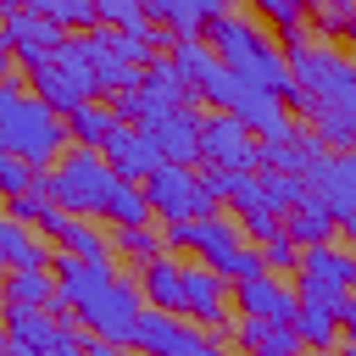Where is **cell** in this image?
<instances>
[{
	"label": "cell",
	"mask_w": 356,
	"mask_h": 356,
	"mask_svg": "<svg viewBox=\"0 0 356 356\" xmlns=\"http://www.w3.org/2000/svg\"><path fill=\"white\" fill-rule=\"evenodd\" d=\"M323 156H328L323 134H317V128H295L289 139L256 150V172H295V178H312V167H317Z\"/></svg>",
	"instance_id": "4fadbf2b"
},
{
	"label": "cell",
	"mask_w": 356,
	"mask_h": 356,
	"mask_svg": "<svg viewBox=\"0 0 356 356\" xmlns=\"http://www.w3.org/2000/svg\"><path fill=\"white\" fill-rule=\"evenodd\" d=\"M44 256H50V239H44V234H33V228L17 222V217L0 222V261H6L11 273H22V267H44Z\"/></svg>",
	"instance_id": "7402d4cb"
},
{
	"label": "cell",
	"mask_w": 356,
	"mask_h": 356,
	"mask_svg": "<svg viewBox=\"0 0 356 356\" xmlns=\"http://www.w3.org/2000/svg\"><path fill=\"white\" fill-rule=\"evenodd\" d=\"M256 150H261V139H256L234 111H206V122H200V161H206V167L256 172Z\"/></svg>",
	"instance_id": "ba28073f"
},
{
	"label": "cell",
	"mask_w": 356,
	"mask_h": 356,
	"mask_svg": "<svg viewBox=\"0 0 356 356\" xmlns=\"http://www.w3.org/2000/svg\"><path fill=\"white\" fill-rule=\"evenodd\" d=\"M145 195H150V211H156L161 222H189V217H211V211H217L206 178H200L195 167H172V161H161V167L145 178Z\"/></svg>",
	"instance_id": "52a82bcc"
},
{
	"label": "cell",
	"mask_w": 356,
	"mask_h": 356,
	"mask_svg": "<svg viewBox=\"0 0 356 356\" xmlns=\"http://www.w3.org/2000/svg\"><path fill=\"white\" fill-rule=\"evenodd\" d=\"M67 128H72V139H78V145H89V150H106V139L122 128V117H117V106H100V100H89V106H78V111L67 117Z\"/></svg>",
	"instance_id": "cb8c5ba5"
},
{
	"label": "cell",
	"mask_w": 356,
	"mask_h": 356,
	"mask_svg": "<svg viewBox=\"0 0 356 356\" xmlns=\"http://www.w3.org/2000/svg\"><path fill=\"white\" fill-rule=\"evenodd\" d=\"M6 306H44V312H67L61 300V278H50L44 267H22L6 278Z\"/></svg>",
	"instance_id": "44dd1931"
},
{
	"label": "cell",
	"mask_w": 356,
	"mask_h": 356,
	"mask_svg": "<svg viewBox=\"0 0 356 356\" xmlns=\"http://www.w3.org/2000/svg\"><path fill=\"white\" fill-rule=\"evenodd\" d=\"M184 317L206 323V328H228V312H222V273L195 261L184 267Z\"/></svg>",
	"instance_id": "9a60e30c"
},
{
	"label": "cell",
	"mask_w": 356,
	"mask_h": 356,
	"mask_svg": "<svg viewBox=\"0 0 356 356\" xmlns=\"http://www.w3.org/2000/svg\"><path fill=\"white\" fill-rule=\"evenodd\" d=\"M345 334L356 339V289H350V300H345Z\"/></svg>",
	"instance_id": "e575fe53"
},
{
	"label": "cell",
	"mask_w": 356,
	"mask_h": 356,
	"mask_svg": "<svg viewBox=\"0 0 356 356\" xmlns=\"http://www.w3.org/2000/svg\"><path fill=\"white\" fill-rule=\"evenodd\" d=\"M28 11L50 17V22L67 28V33H89V28L100 22V6H95V0H28Z\"/></svg>",
	"instance_id": "4316f807"
},
{
	"label": "cell",
	"mask_w": 356,
	"mask_h": 356,
	"mask_svg": "<svg viewBox=\"0 0 356 356\" xmlns=\"http://www.w3.org/2000/svg\"><path fill=\"white\" fill-rule=\"evenodd\" d=\"M295 273L306 278V284H328V289H356V250H345V245H306L300 250V261H295Z\"/></svg>",
	"instance_id": "2e32d148"
},
{
	"label": "cell",
	"mask_w": 356,
	"mask_h": 356,
	"mask_svg": "<svg viewBox=\"0 0 356 356\" xmlns=\"http://www.w3.org/2000/svg\"><path fill=\"white\" fill-rule=\"evenodd\" d=\"M161 245H167V234H156L150 222H145V228H117V222H111V250L139 256V267H145V261H156V256H161Z\"/></svg>",
	"instance_id": "83f0119b"
},
{
	"label": "cell",
	"mask_w": 356,
	"mask_h": 356,
	"mask_svg": "<svg viewBox=\"0 0 356 356\" xmlns=\"http://www.w3.org/2000/svg\"><path fill=\"white\" fill-rule=\"evenodd\" d=\"M67 139H72L67 117H61L44 95H28L22 72L6 78V89H0V150H6V156H22V161L39 167V172H50V167L67 156Z\"/></svg>",
	"instance_id": "7a4b0ae2"
},
{
	"label": "cell",
	"mask_w": 356,
	"mask_h": 356,
	"mask_svg": "<svg viewBox=\"0 0 356 356\" xmlns=\"http://www.w3.org/2000/svg\"><path fill=\"white\" fill-rule=\"evenodd\" d=\"M206 44L222 56V67H234V72H245V78H256V83H267L278 100H295V72H289V56L250 22V17H239V11H222L211 28H206Z\"/></svg>",
	"instance_id": "3957f363"
},
{
	"label": "cell",
	"mask_w": 356,
	"mask_h": 356,
	"mask_svg": "<svg viewBox=\"0 0 356 356\" xmlns=\"http://www.w3.org/2000/svg\"><path fill=\"white\" fill-rule=\"evenodd\" d=\"M317 356H339V350H317Z\"/></svg>",
	"instance_id": "8d00e7d4"
},
{
	"label": "cell",
	"mask_w": 356,
	"mask_h": 356,
	"mask_svg": "<svg viewBox=\"0 0 356 356\" xmlns=\"http://www.w3.org/2000/svg\"><path fill=\"white\" fill-rule=\"evenodd\" d=\"M61 44H67V28H56L50 17H39V11H6V50H11L22 67L50 61Z\"/></svg>",
	"instance_id": "7c38bea8"
},
{
	"label": "cell",
	"mask_w": 356,
	"mask_h": 356,
	"mask_svg": "<svg viewBox=\"0 0 356 356\" xmlns=\"http://www.w3.org/2000/svg\"><path fill=\"white\" fill-rule=\"evenodd\" d=\"M239 345H245L250 356H306V339L295 334V323L245 317V323H239Z\"/></svg>",
	"instance_id": "ffe728a7"
},
{
	"label": "cell",
	"mask_w": 356,
	"mask_h": 356,
	"mask_svg": "<svg viewBox=\"0 0 356 356\" xmlns=\"http://www.w3.org/2000/svg\"><path fill=\"white\" fill-rule=\"evenodd\" d=\"M306 195H317V200L339 217V228H345V222L356 217V150H328V156L312 167Z\"/></svg>",
	"instance_id": "30bf717a"
},
{
	"label": "cell",
	"mask_w": 356,
	"mask_h": 356,
	"mask_svg": "<svg viewBox=\"0 0 356 356\" xmlns=\"http://www.w3.org/2000/svg\"><path fill=\"white\" fill-rule=\"evenodd\" d=\"M345 239H350V245H356V217H350V222H345Z\"/></svg>",
	"instance_id": "d590c367"
},
{
	"label": "cell",
	"mask_w": 356,
	"mask_h": 356,
	"mask_svg": "<svg viewBox=\"0 0 356 356\" xmlns=\"http://www.w3.org/2000/svg\"><path fill=\"white\" fill-rule=\"evenodd\" d=\"M39 178H44L39 167H28L22 156H6V150H0V189H6V200H11V195H28Z\"/></svg>",
	"instance_id": "f546056e"
},
{
	"label": "cell",
	"mask_w": 356,
	"mask_h": 356,
	"mask_svg": "<svg viewBox=\"0 0 356 356\" xmlns=\"http://www.w3.org/2000/svg\"><path fill=\"white\" fill-rule=\"evenodd\" d=\"M83 356H128V345H111V339H89Z\"/></svg>",
	"instance_id": "836d02e7"
},
{
	"label": "cell",
	"mask_w": 356,
	"mask_h": 356,
	"mask_svg": "<svg viewBox=\"0 0 356 356\" xmlns=\"http://www.w3.org/2000/svg\"><path fill=\"white\" fill-rule=\"evenodd\" d=\"M334 228H339V217H334L317 195H306V200L284 217V234H289L300 250H306V245H328V239H334Z\"/></svg>",
	"instance_id": "603a6c76"
},
{
	"label": "cell",
	"mask_w": 356,
	"mask_h": 356,
	"mask_svg": "<svg viewBox=\"0 0 356 356\" xmlns=\"http://www.w3.org/2000/svg\"><path fill=\"white\" fill-rule=\"evenodd\" d=\"M106 161H111V167H117V172H122L128 184H134V178L145 184V178H150V172L161 167V150H156V139H150L145 128L122 122V128H117V134L106 139Z\"/></svg>",
	"instance_id": "5bb4252c"
},
{
	"label": "cell",
	"mask_w": 356,
	"mask_h": 356,
	"mask_svg": "<svg viewBox=\"0 0 356 356\" xmlns=\"http://www.w3.org/2000/svg\"><path fill=\"white\" fill-rule=\"evenodd\" d=\"M239 312H245V317H261V323H295L300 295H295V289H284L278 278L256 273V278H245V284H239Z\"/></svg>",
	"instance_id": "e0dca14e"
},
{
	"label": "cell",
	"mask_w": 356,
	"mask_h": 356,
	"mask_svg": "<svg viewBox=\"0 0 356 356\" xmlns=\"http://www.w3.org/2000/svg\"><path fill=\"white\" fill-rule=\"evenodd\" d=\"M56 245L67 256H83V261H111V234L95 228V222H83V217H67L61 234H56Z\"/></svg>",
	"instance_id": "d4e9b609"
},
{
	"label": "cell",
	"mask_w": 356,
	"mask_h": 356,
	"mask_svg": "<svg viewBox=\"0 0 356 356\" xmlns=\"http://www.w3.org/2000/svg\"><path fill=\"white\" fill-rule=\"evenodd\" d=\"M256 11H261V17L289 39V33H300V17L312 11V0H256Z\"/></svg>",
	"instance_id": "f1b7e54d"
},
{
	"label": "cell",
	"mask_w": 356,
	"mask_h": 356,
	"mask_svg": "<svg viewBox=\"0 0 356 356\" xmlns=\"http://www.w3.org/2000/svg\"><path fill=\"white\" fill-rule=\"evenodd\" d=\"M128 178L106 161V150H89V145H72L50 172H44V189L61 211L72 217H111V200Z\"/></svg>",
	"instance_id": "5b68a950"
},
{
	"label": "cell",
	"mask_w": 356,
	"mask_h": 356,
	"mask_svg": "<svg viewBox=\"0 0 356 356\" xmlns=\"http://www.w3.org/2000/svg\"><path fill=\"white\" fill-rule=\"evenodd\" d=\"M145 11H150V22L172 28L178 39H200L228 11V0H145Z\"/></svg>",
	"instance_id": "ac0fdd59"
},
{
	"label": "cell",
	"mask_w": 356,
	"mask_h": 356,
	"mask_svg": "<svg viewBox=\"0 0 356 356\" xmlns=\"http://www.w3.org/2000/svg\"><path fill=\"white\" fill-rule=\"evenodd\" d=\"M56 278H61V300L67 312L95 334V339H111V345H139V323H145V289L122 284L111 273V261H83V256H56L50 261Z\"/></svg>",
	"instance_id": "6da1fadb"
},
{
	"label": "cell",
	"mask_w": 356,
	"mask_h": 356,
	"mask_svg": "<svg viewBox=\"0 0 356 356\" xmlns=\"http://www.w3.org/2000/svg\"><path fill=\"white\" fill-rule=\"evenodd\" d=\"M245 239H250V245H273V239H284V217H273V211H250V217H245Z\"/></svg>",
	"instance_id": "1f68e13d"
},
{
	"label": "cell",
	"mask_w": 356,
	"mask_h": 356,
	"mask_svg": "<svg viewBox=\"0 0 356 356\" xmlns=\"http://www.w3.org/2000/svg\"><path fill=\"white\" fill-rule=\"evenodd\" d=\"M28 78H33V89H39L61 117H72L78 106H89V100L100 95V72H95V56H89V39H83V33H67V44H61L50 61L28 67Z\"/></svg>",
	"instance_id": "8992f818"
},
{
	"label": "cell",
	"mask_w": 356,
	"mask_h": 356,
	"mask_svg": "<svg viewBox=\"0 0 356 356\" xmlns=\"http://www.w3.org/2000/svg\"><path fill=\"white\" fill-rule=\"evenodd\" d=\"M6 206H11V217H17V222H33V228H39V217L50 211V189H44V178H39L28 195H11Z\"/></svg>",
	"instance_id": "4dcf8cb0"
},
{
	"label": "cell",
	"mask_w": 356,
	"mask_h": 356,
	"mask_svg": "<svg viewBox=\"0 0 356 356\" xmlns=\"http://www.w3.org/2000/svg\"><path fill=\"white\" fill-rule=\"evenodd\" d=\"M200 122H206V111L189 100V106H172V111H161L145 134L156 139V150H161V161H172V167H195L200 161Z\"/></svg>",
	"instance_id": "8fae6325"
},
{
	"label": "cell",
	"mask_w": 356,
	"mask_h": 356,
	"mask_svg": "<svg viewBox=\"0 0 356 356\" xmlns=\"http://www.w3.org/2000/svg\"><path fill=\"white\" fill-rule=\"evenodd\" d=\"M339 328H345V317L328 312V306H300L295 312V334L306 339V350H334L339 345Z\"/></svg>",
	"instance_id": "484cf974"
},
{
	"label": "cell",
	"mask_w": 356,
	"mask_h": 356,
	"mask_svg": "<svg viewBox=\"0 0 356 356\" xmlns=\"http://www.w3.org/2000/svg\"><path fill=\"white\" fill-rule=\"evenodd\" d=\"M134 350H145V356H222V345H211L200 328L178 323V312H145Z\"/></svg>",
	"instance_id": "9c48e42d"
},
{
	"label": "cell",
	"mask_w": 356,
	"mask_h": 356,
	"mask_svg": "<svg viewBox=\"0 0 356 356\" xmlns=\"http://www.w3.org/2000/svg\"><path fill=\"white\" fill-rule=\"evenodd\" d=\"M256 250H261V261H267V267H295V261H300V245H295L289 234H284V239H273V245H256Z\"/></svg>",
	"instance_id": "d6a6232c"
},
{
	"label": "cell",
	"mask_w": 356,
	"mask_h": 356,
	"mask_svg": "<svg viewBox=\"0 0 356 356\" xmlns=\"http://www.w3.org/2000/svg\"><path fill=\"white\" fill-rule=\"evenodd\" d=\"M200 100L211 106V111H234L261 145H278V139H289L300 122H295V111H289V100H278L267 83H256V78H245V72H234V67H217L206 83H200Z\"/></svg>",
	"instance_id": "277c9868"
},
{
	"label": "cell",
	"mask_w": 356,
	"mask_h": 356,
	"mask_svg": "<svg viewBox=\"0 0 356 356\" xmlns=\"http://www.w3.org/2000/svg\"><path fill=\"white\" fill-rule=\"evenodd\" d=\"M139 289H145V300H150L156 312H178V317H184V267H178L172 256L145 261V267H139Z\"/></svg>",
	"instance_id": "d6986e66"
}]
</instances>
